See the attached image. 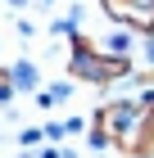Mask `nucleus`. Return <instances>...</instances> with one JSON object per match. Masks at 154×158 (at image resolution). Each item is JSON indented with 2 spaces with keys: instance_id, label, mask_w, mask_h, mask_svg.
Listing matches in <instances>:
<instances>
[{
  "instance_id": "1",
  "label": "nucleus",
  "mask_w": 154,
  "mask_h": 158,
  "mask_svg": "<svg viewBox=\"0 0 154 158\" xmlns=\"http://www.w3.org/2000/svg\"><path fill=\"white\" fill-rule=\"evenodd\" d=\"M73 73L82 77V81H113V77H122V73H127V63H122V59H109V54H95L86 41H77Z\"/></svg>"
},
{
  "instance_id": "2",
  "label": "nucleus",
  "mask_w": 154,
  "mask_h": 158,
  "mask_svg": "<svg viewBox=\"0 0 154 158\" xmlns=\"http://www.w3.org/2000/svg\"><path fill=\"white\" fill-rule=\"evenodd\" d=\"M104 9L113 14V18H122L127 27L154 32V0H104Z\"/></svg>"
}]
</instances>
